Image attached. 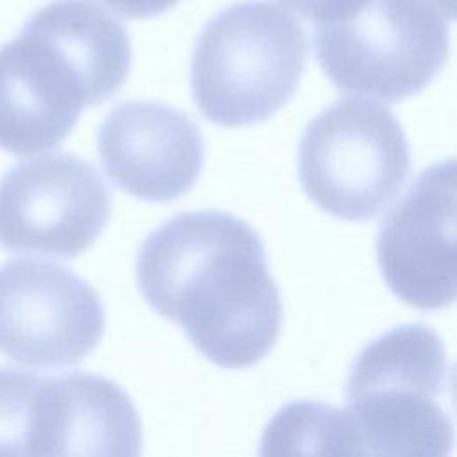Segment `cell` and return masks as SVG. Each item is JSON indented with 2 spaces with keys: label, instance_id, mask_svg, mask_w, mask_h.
Returning <instances> with one entry per match:
<instances>
[{
  "label": "cell",
  "instance_id": "obj_1",
  "mask_svg": "<svg viewBox=\"0 0 457 457\" xmlns=\"http://www.w3.org/2000/svg\"><path fill=\"white\" fill-rule=\"evenodd\" d=\"M136 282L146 303L221 368H250L278 339L282 300L262 239L230 212H179L150 232Z\"/></svg>",
  "mask_w": 457,
  "mask_h": 457
},
{
  "label": "cell",
  "instance_id": "obj_2",
  "mask_svg": "<svg viewBox=\"0 0 457 457\" xmlns=\"http://www.w3.org/2000/svg\"><path fill=\"white\" fill-rule=\"evenodd\" d=\"M125 27L93 0H54L0 46V148L29 155L57 146L80 111L125 84Z\"/></svg>",
  "mask_w": 457,
  "mask_h": 457
},
{
  "label": "cell",
  "instance_id": "obj_3",
  "mask_svg": "<svg viewBox=\"0 0 457 457\" xmlns=\"http://www.w3.org/2000/svg\"><path fill=\"white\" fill-rule=\"evenodd\" d=\"M345 391L364 457L452 455L453 368L430 327L407 323L370 341Z\"/></svg>",
  "mask_w": 457,
  "mask_h": 457
},
{
  "label": "cell",
  "instance_id": "obj_4",
  "mask_svg": "<svg viewBox=\"0 0 457 457\" xmlns=\"http://www.w3.org/2000/svg\"><path fill=\"white\" fill-rule=\"evenodd\" d=\"M309 54L305 30L268 0L236 2L207 21L191 57L198 111L221 127L268 120L286 105Z\"/></svg>",
  "mask_w": 457,
  "mask_h": 457
},
{
  "label": "cell",
  "instance_id": "obj_5",
  "mask_svg": "<svg viewBox=\"0 0 457 457\" xmlns=\"http://www.w3.org/2000/svg\"><path fill=\"white\" fill-rule=\"evenodd\" d=\"M296 168L305 195L321 211L364 221L403 187L411 173V148L386 105L339 98L307 123Z\"/></svg>",
  "mask_w": 457,
  "mask_h": 457
},
{
  "label": "cell",
  "instance_id": "obj_6",
  "mask_svg": "<svg viewBox=\"0 0 457 457\" xmlns=\"http://www.w3.org/2000/svg\"><path fill=\"white\" fill-rule=\"evenodd\" d=\"M316 59L330 82L387 104L420 93L445 66L448 20L428 0H366L316 25Z\"/></svg>",
  "mask_w": 457,
  "mask_h": 457
},
{
  "label": "cell",
  "instance_id": "obj_7",
  "mask_svg": "<svg viewBox=\"0 0 457 457\" xmlns=\"http://www.w3.org/2000/svg\"><path fill=\"white\" fill-rule=\"evenodd\" d=\"M100 295L71 270L39 259L0 266V352L32 368H68L100 343Z\"/></svg>",
  "mask_w": 457,
  "mask_h": 457
},
{
  "label": "cell",
  "instance_id": "obj_8",
  "mask_svg": "<svg viewBox=\"0 0 457 457\" xmlns=\"http://www.w3.org/2000/svg\"><path fill=\"white\" fill-rule=\"evenodd\" d=\"M111 218L100 173L71 154L18 162L0 180V246L73 259L87 250Z\"/></svg>",
  "mask_w": 457,
  "mask_h": 457
},
{
  "label": "cell",
  "instance_id": "obj_9",
  "mask_svg": "<svg viewBox=\"0 0 457 457\" xmlns=\"http://www.w3.org/2000/svg\"><path fill=\"white\" fill-rule=\"evenodd\" d=\"M377 261L405 303L434 311L455 300V161L425 168L384 216Z\"/></svg>",
  "mask_w": 457,
  "mask_h": 457
},
{
  "label": "cell",
  "instance_id": "obj_10",
  "mask_svg": "<svg viewBox=\"0 0 457 457\" xmlns=\"http://www.w3.org/2000/svg\"><path fill=\"white\" fill-rule=\"evenodd\" d=\"M96 145L112 184L145 202H171L186 195L205 159L196 123L154 100H129L111 109Z\"/></svg>",
  "mask_w": 457,
  "mask_h": 457
},
{
  "label": "cell",
  "instance_id": "obj_11",
  "mask_svg": "<svg viewBox=\"0 0 457 457\" xmlns=\"http://www.w3.org/2000/svg\"><path fill=\"white\" fill-rule=\"evenodd\" d=\"M141 446L137 409L116 382L84 371L41 375L29 457H141Z\"/></svg>",
  "mask_w": 457,
  "mask_h": 457
},
{
  "label": "cell",
  "instance_id": "obj_12",
  "mask_svg": "<svg viewBox=\"0 0 457 457\" xmlns=\"http://www.w3.org/2000/svg\"><path fill=\"white\" fill-rule=\"evenodd\" d=\"M259 457H364L359 434L345 409L295 400L266 423Z\"/></svg>",
  "mask_w": 457,
  "mask_h": 457
},
{
  "label": "cell",
  "instance_id": "obj_13",
  "mask_svg": "<svg viewBox=\"0 0 457 457\" xmlns=\"http://www.w3.org/2000/svg\"><path fill=\"white\" fill-rule=\"evenodd\" d=\"M41 375L0 368V457H29L32 407Z\"/></svg>",
  "mask_w": 457,
  "mask_h": 457
},
{
  "label": "cell",
  "instance_id": "obj_14",
  "mask_svg": "<svg viewBox=\"0 0 457 457\" xmlns=\"http://www.w3.org/2000/svg\"><path fill=\"white\" fill-rule=\"evenodd\" d=\"M300 16L314 21L316 25L332 23L346 18L366 0H278Z\"/></svg>",
  "mask_w": 457,
  "mask_h": 457
},
{
  "label": "cell",
  "instance_id": "obj_15",
  "mask_svg": "<svg viewBox=\"0 0 457 457\" xmlns=\"http://www.w3.org/2000/svg\"><path fill=\"white\" fill-rule=\"evenodd\" d=\"M125 18H154L175 7L180 0H102Z\"/></svg>",
  "mask_w": 457,
  "mask_h": 457
}]
</instances>
